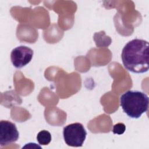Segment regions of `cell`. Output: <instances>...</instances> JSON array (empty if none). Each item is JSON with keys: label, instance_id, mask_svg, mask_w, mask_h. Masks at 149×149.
<instances>
[{"label": "cell", "instance_id": "obj_1", "mask_svg": "<svg viewBox=\"0 0 149 149\" xmlns=\"http://www.w3.org/2000/svg\"><path fill=\"white\" fill-rule=\"evenodd\" d=\"M149 44L146 40L135 38L123 47L121 58L124 67L134 73H143L149 68Z\"/></svg>", "mask_w": 149, "mask_h": 149}, {"label": "cell", "instance_id": "obj_2", "mask_svg": "<svg viewBox=\"0 0 149 149\" xmlns=\"http://www.w3.org/2000/svg\"><path fill=\"white\" fill-rule=\"evenodd\" d=\"M149 98L148 95L137 90H129L120 97V106L126 115L132 118L137 119L147 111Z\"/></svg>", "mask_w": 149, "mask_h": 149}, {"label": "cell", "instance_id": "obj_3", "mask_svg": "<svg viewBox=\"0 0 149 149\" xmlns=\"http://www.w3.org/2000/svg\"><path fill=\"white\" fill-rule=\"evenodd\" d=\"M63 135L66 144L71 147H81L87 132L80 123H73L63 127Z\"/></svg>", "mask_w": 149, "mask_h": 149}, {"label": "cell", "instance_id": "obj_4", "mask_svg": "<svg viewBox=\"0 0 149 149\" xmlns=\"http://www.w3.org/2000/svg\"><path fill=\"white\" fill-rule=\"evenodd\" d=\"M33 51L30 48L20 45L12 49L10 59L13 65L16 68H22L27 65L31 60Z\"/></svg>", "mask_w": 149, "mask_h": 149}, {"label": "cell", "instance_id": "obj_5", "mask_svg": "<svg viewBox=\"0 0 149 149\" xmlns=\"http://www.w3.org/2000/svg\"><path fill=\"white\" fill-rule=\"evenodd\" d=\"M19 132L13 123L8 120L0 122V145L1 147L16 141Z\"/></svg>", "mask_w": 149, "mask_h": 149}, {"label": "cell", "instance_id": "obj_6", "mask_svg": "<svg viewBox=\"0 0 149 149\" xmlns=\"http://www.w3.org/2000/svg\"><path fill=\"white\" fill-rule=\"evenodd\" d=\"M37 140L40 145H48L51 141V134L47 130H41L37 135Z\"/></svg>", "mask_w": 149, "mask_h": 149}, {"label": "cell", "instance_id": "obj_7", "mask_svg": "<svg viewBox=\"0 0 149 149\" xmlns=\"http://www.w3.org/2000/svg\"><path fill=\"white\" fill-rule=\"evenodd\" d=\"M126 130V126L123 123H118L115 124L112 129V132L114 134H122Z\"/></svg>", "mask_w": 149, "mask_h": 149}]
</instances>
